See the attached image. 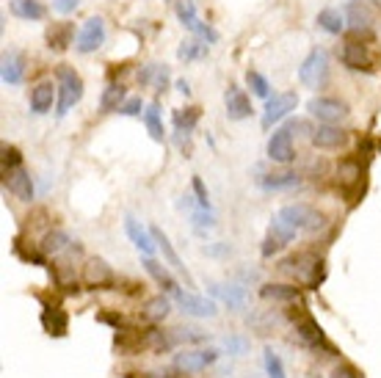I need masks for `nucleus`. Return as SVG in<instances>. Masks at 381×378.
I'll list each match as a JSON object with an SVG mask.
<instances>
[{
    "instance_id": "nucleus-22",
    "label": "nucleus",
    "mask_w": 381,
    "mask_h": 378,
    "mask_svg": "<svg viewBox=\"0 0 381 378\" xmlns=\"http://www.w3.org/2000/svg\"><path fill=\"white\" fill-rule=\"evenodd\" d=\"M42 326L50 337H64L69 331V315L64 312L61 307H44L42 312Z\"/></svg>"
},
{
    "instance_id": "nucleus-38",
    "label": "nucleus",
    "mask_w": 381,
    "mask_h": 378,
    "mask_svg": "<svg viewBox=\"0 0 381 378\" xmlns=\"http://www.w3.org/2000/svg\"><path fill=\"white\" fill-rule=\"evenodd\" d=\"M265 373H268V378H287L282 359H279L271 348H265Z\"/></svg>"
},
{
    "instance_id": "nucleus-40",
    "label": "nucleus",
    "mask_w": 381,
    "mask_h": 378,
    "mask_svg": "<svg viewBox=\"0 0 381 378\" xmlns=\"http://www.w3.org/2000/svg\"><path fill=\"white\" fill-rule=\"evenodd\" d=\"M171 343H202L205 334L199 329H171Z\"/></svg>"
},
{
    "instance_id": "nucleus-20",
    "label": "nucleus",
    "mask_w": 381,
    "mask_h": 378,
    "mask_svg": "<svg viewBox=\"0 0 381 378\" xmlns=\"http://www.w3.org/2000/svg\"><path fill=\"white\" fill-rule=\"evenodd\" d=\"M349 23H351V31L356 33V36H359V33H362L365 39L373 36V23H376V20H373V14L368 11V6H359L356 0L349 3Z\"/></svg>"
},
{
    "instance_id": "nucleus-2",
    "label": "nucleus",
    "mask_w": 381,
    "mask_h": 378,
    "mask_svg": "<svg viewBox=\"0 0 381 378\" xmlns=\"http://www.w3.org/2000/svg\"><path fill=\"white\" fill-rule=\"evenodd\" d=\"M56 78H59V116H66L72 105L80 102L83 97V80L80 75L72 69V66H59L56 69Z\"/></svg>"
},
{
    "instance_id": "nucleus-31",
    "label": "nucleus",
    "mask_w": 381,
    "mask_h": 378,
    "mask_svg": "<svg viewBox=\"0 0 381 378\" xmlns=\"http://www.w3.org/2000/svg\"><path fill=\"white\" fill-rule=\"evenodd\" d=\"M11 11L20 20H44L47 8L39 0H11Z\"/></svg>"
},
{
    "instance_id": "nucleus-37",
    "label": "nucleus",
    "mask_w": 381,
    "mask_h": 378,
    "mask_svg": "<svg viewBox=\"0 0 381 378\" xmlns=\"http://www.w3.org/2000/svg\"><path fill=\"white\" fill-rule=\"evenodd\" d=\"M169 312H171V304H169V298H163V295L150 298V301H147V310H144V315L150 317V320H163Z\"/></svg>"
},
{
    "instance_id": "nucleus-30",
    "label": "nucleus",
    "mask_w": 381,
    "mask_h": 378,
    "mask_svg": "<svg viewBox=\"0 0 381 378\" xmlns=\"http://www.w3.org/2000/svg\"><path fill=\"white\" fill-rule=\"evenodd\" d=\"M138 83H144V86H155V89H166V83H169V69L166 66H160V63H147L141 72H138Z\"/></svg>"
},
{
    "instance_id": "nucleus-49",
    "label": "nucleus",
    "mask_w": 381,
    "mask_h": 378,
    "mask_svg": "<svg viewBox=\"0 0 381 378\" xmlns=\"http://www.w3.org/2000/svg\"><path fill=\"white\" fill-rule=\"evenodd\" d=\"M177 92H183V94L188 97L190 94V86L186 83V80H177Z\"/></svg>"
},
{
    "instance_id": "nucleus-29",
    "label": "nucleus",
    "mask_w": 381,
    "mask_h": 378,
    "mask_svg": "<svg viewBox=\"0 0 381 378\" xmlns=\"http://www.w3.org/2000/svg\"><path fill=\"white\" fill-rule=\"evenodd\" d=\"M301 180H298V174H293V171H279V174H262V180H260V185L265 190H290L296 188Z\"/></svg>"
},
{
    "instance_id": "nucleus-15",
    "label": "nucleus",
    "mask_w": 381,
    "mask_h": 378,
    "mask_svg": "<svg viewBox=\"0 0 381 378\" xmlns=\"http://www.w3.org/2000/svg\"><path fill=\"white\" fill-rule=\"evenodd\" d=\"M174 301H177V307H180L183 312H188V315L193 317H213L219 312L213 301L199 298V295H193V293H183V290L174 293Z\"/></svg>"
},
{
    "instance_id": "nucleus-3",
    "label": "nucleus",
    "mask_w": 381,
    "mask_h": 378,
    "mask_svg": "<svg viewBox=\"0 0 381 378\" xmlns=\"http://www.w3.org/2000/svg\"><path fill=\"white\" fill-rule=\"evenodd\" d=\"M326 75H329V59H326L323 50H313L304 59V63L298 66V80L304 86H310V89H318L326 80Z\"/></svg>"
},
{
    "instance_id": "nucleus-34",
    "label": "nucleus",
    "mask_w": 381,
    "mask_h": 378,
    "mask_svg": "<svg viewBox=\"0 0 381 378\" xmlns=\"http://www.w3.org/2000/svg\"><path fill=\"white\" fill-rule=\"evenodd\" d=\"M207 56V42H199V39H188L180 44L177 50V59L180 61H196V59H205Z\"/></svg>"
},
{
    "instance_id": "nucleus-28",
    "label": "nucleus",
    "mask_w": 381,
    "mask_h": 378,
    "mask_svg": "<svg viewBox=\"0 0 381 378\" xmlns=\"http://www.w3.org/2000/svg\"><path fill=\"white\" fill-rule=\"evenodd\" d=\"M144 268H147V274H150V276H152V279H155V282H158L166 293H171V295H174V293L180 290V287H177V282H174V276H171V274H169V271H166L160 262H155L152 257H147V260H144Z\"/></svg>"
},
{
    "instance_id": "nucleus-45",
    "label": "nucleus",
    "mask_w": 381,
    "mask_h": 378,
    "mask_svg": "<svg viewBox=\"0 0 381 378\" xmlns=\"http://www.w3.org/2000/svg\"><path fill=\"white\" fill-rule=\"evenodd\" d=\"M332 378H365V373H362V370H356L353 365L346 362V365H340V367H334V370H332Z\"/></svg>"
},
{
    "instance_id": "nucleus-6",
    "label": "nucleus",
    "mask_w": 381,
    "mask_h": 378,
    "mask_svg": "<svg viewBox=\"0 0 381 378\" xmlns=\"http://www.w3.org/2000/svg\"><path fill=\"white\" fill-rule=\"evenodd\" d=\"M307 111L320 119L323 125H332V122H340L346 114H349V108L340 102V99H332V97H313L310 102H307Z\"/></svg>"
},
{
    "instance_id": "nucleus-14",
    "label": "nucleus",
    "mask_w": 381,
    "mask_h": 378,
    "mask_svg": "<svg viewBox=\"0 0 381 378\" xmlns=\"http://www.w3.org/2000/svg\"><path fill=\"white\" fill-rule=\"evenodd\" d=\"M102 42H105V23H102L99 17H92V20L83 23L75 47H78V53H95Z\"/></svg>"
},
{
    "instance_id": "nucleus-1",
    "label": "nucleus",
    "mask_w": 381,
    "mask_h": 378,
    "mask_svg": "<svg viewBox=\"0 0 381 378\" xmlns=\"http://www.w3.org/2000/svg\"><path fill=\"white\" fill-rule=\"evenodd\" d=\"M279 268H282L285 274H293L298 282L315 287V290H318V284H320V279H323L320 260L310 252H301V254H296V257H287V260H282V265H279Z\"/></svg>"
},
{
    "instance_id": "nucleus-26",
    "label": "nucleus",
    "mask_w": 381,
    "mask_h": 378,
    "mask_svg": "<svg viewBox=\"0 0 381 378\" xmlns=\"http://www.w3.org/2000/svg\"><path fill=\"white\" fill-rule=\"evenodd\" d=\"M260 295L268 298V301H298L301 290L296 284H262Z\"/></svg>"
},
{
    "instance_id": "nucleus-43",
    "label": "nucleus",
    "mask_w": 381,
    "mask_h": 378,
    "mask_svg": "<svg viewBox=\"0 0 381 378\" xmlns=\"http://www.w3.org/2000/svg\"><path fill=\"white\" fill-rule=\"evenodd\" d=\"M14 166H23V155L17 147H3V169H14Z\"/></svg>"
},
{
    "instance_id": "nucleus-19",
    "label": "nucleus",
    "mask_w": 381,
    "mask_h": 378,
    "mask_svg": "<svg viewBox=\"0 0 381 378\" xmlns=\"http://www.w3.org/2000/svg\"><path fill=\"white\" fill-rule=\"evenodd\" d=\"M125 232L138 252L144 254V257H152V252H155V238H152V232H147L138 221L130 219V216H127V221H125Z\"/></svg>"
},
{
    "instance_id": "nucleus-51",
    "label": "nucleus",
    "mask_w": 381,
    "mask_h": 378,
    "mask_svg": "<svg viewBox=\"0 0 381 378\" xmlns=\"http://www.w3.org/2000/svg\"><path fill=\"white\" fill-rule=\"evenodd\" d=\"M376 3H379V6H381V0H376Z\"/></svg>"
},
{
    "instance_id": "nucleus-23",
    "label": "nucleus",
    "mask_w": 381,
    "mask_h": 378,
    "mask_svg": "<svg viewBox=\"0 0 381 378\" xmlns=\"http://www.w3.org/2000/svg\"><path fill=\"white\" fill-rule=\"evenodd\" d=\"M3 83L6 86H17V83H23V75H25V59L20 56V53H14V50H8V53H3Z\"/></svg>"
},
{
    "instance_id": "nucleus-41",
    "label": "nucleus",
    "mask_w": 381,
    "mask_h": 378,
    "mask_svg": "<svg viewBox=\"0 0 381 378\" xmlns=\"http://www.w3.org/2000/svg\"><path fill=\"white\" fill-rule=\"evenodd\" d=\"M213 293H216V295H222L229 307H241V304H243V290H241V287H235V284H232V287H216Z\"/></svg>"
},
{
    "instance_id": "nucleus-8",
    "label": "nucleus",
    "mask_w": 381,
    "mask_h": 378,
    "mask_svg": "<svg viewBox=\"0 0 381 378\" xmlns=\"http://www.w3.org/2000/svg\"><path fill=\"white\" fill-rule=\"evenodd\" d=\"M296 334H298V340L304 346L313 348V350H332V346H329V340H326V334H323V329H320V323L315 317H298L296 320Z\"/></svg>"
},
{
    "instance_id": "nucleus-13",
    "label": "nucleus",
    "mask_w": 381,
    "mask_h": 378,
    "mask_svg": "<svg viewBox=\"0 0 381 378\" xmlns=\"http://www.w3.org/2000/svg\"><path fill=\"white\" fill-rule=\"evenodd\" d=\"M293 238H296V229L277 216L274 224H271V229H268L265 243H262V257H271V254H277L279 249H285L287 243H293Z\"/></svg>"
},
{
    "instance_id": "nucleus-42",
    "label": "nucleus",
    "mask_w": 381,
    "mask_h": 378,
    "mask_svg": "<svg viewBox=\"0 0 381 378\" xmlns=\"http://www.w3.org/2000/svg\"><path fill=\"white\" fill-rule=\"evenodd\" d=\"M190 224L202 232V229H210V226H216V219H213V213L210 210H205V207H199V210H193L190 213Z\"/></svg>"
},
{
    "instance_id": "nucleus-18",
    "label": "nucleus",
    "mask_w": 381,
    "mask_h": 378,
    "mask_svg": "<svg viewBox=\"0 0 381 378\" xmlns=\"http://www.w3.org/2000/svg\"><path fill=\"white\" fill-rule=\"evenodd\" d=\"M224 102H226V116H229V119L241 122V119L252 116V102H249V97L243 94L238 86H229V89H226Z\"/></svg>"
},
{
    "instance_id": "nucleus-10",
    "label": "nucleus",
    "mask_w": 381,
    "mask_h": 378,
    "mask_svg": "<svg viewBox=\"0 0 381 378\" xmlns=\"http://www.w3.org/2000/svg\"><path fill=\"white\" fill-rule=\"evenodd\" d=\"M298 105V97L293 92H285V94H274L268 99L265 111H262V127H274L277 122H282L290 111H296Z\"/></svg>"
},
{
    "instance_id": "nucleus-11",
    "label": "nucleus",
    "mask_w": 381,
    "mask_h": 378,
    "mask_svg": "<svg viewBox=\"0 0 381 378\" xmlns=\"http://www.w3.org/2000/svg\"><path fill=\"white\" fill-rule=\"evenodd\" d=\"M83 282H86V287L105 290V287H111V284L116 282V276H114V271H111V265H108L105 260L92 257V260H86V265H83Z\"/></svg>"
},
{
    "instance_id": "nucleus-25",
    "label": "nucleus",
    "mask_w": 381,
    "mask_h": 378,
    "mask_svg": "<svg viewBox=\"0 0 381 378\" xmlns=\"http://www.w3.org/2000/svg\"><path fill=\"white\" fill-rule=\"evenodd\" d=\"M75 249V243L69 240V235L61 232V229H56V232H47L44 238H42V252L50 254V257H59L64 252H72Z\"/></svg>"
},
{
    "instance_id": "nucleus-36",
    "label": "nucleus",
    "mask_w": 381,
    "mask_h": 378,
    "mask_svg": "<svg viewBox=\"0 0 381 378\" xmlns=\"http://www.w3.org/2000/svg\"><path fill=\"white\" fill-rule=\"evenodd\" d=\"M199 122V108H180V111H174V127H177V133H186L188 135L190 130L196 127Z\"/></svg>"
},
{
    "instance_id": "nucleus-50",
    "label": "nucleus",
    "mask_w": 381,
    "mask_h": 378,
    "mask_svg": "<svg viewBox=\"0 0 381 378\" xmlns=\"http://www.w3.org/2000/svg\"><path fill=\"white\" fill-rule=\"evenodd\" d=\"M166 378H183V376H166Z\"/></svg>"
},
{
    "instance_id": "nucleus-7",
    "label": "nucleus",
    "mask_w": 381,
    "mask_h": 378,
    "mask_svg": "<svg viewBox=\"0 0 381 378\" xmlns=\"http://www.w3.org/2000/svg\"><path fill=\"white\" fill-rule=\"evenodd\" d=\"M340 59H343V63H346L349 69H353V72H373V56H370L368 44L359 42V39H351V42L343 44Z\"/></svg>"
},
{
    "instance_id": "nucleus-48",
    "label": "nucleus",
    "mask_w": 381,
    "mask_h": 378,
    "mask_svg": "<svg viewBox=\"0 0 381 378\" xmlns=\"http://www.w3.org/2000/svg\"><path fill=\"white\" fill-rule=\"evenodd\" d=\"M78 3H80V0H53V8L61 11V14H69V11L78 8Z\"/></svg>"
},
{
    "instance_id": "nucleus-24",
    "label": "nucleus",
    "mask_w": 381,
    "mask_h": 378,
    "mask_svg": "<svg viewBox=\"0 0 381 378\" xmlns=\"http://www.w3.org/2000/svg\"><path fill=\"white\" fill-rule=\"evenodd\" d=\"M72 36H75V25L72 23H53L50 28H47V44H50V50H66L69 44H72Z\"/></svg>"
},
{
    "instance_id": "nucleus-33",
    "label": "nucleus",
    "mask_w": 381,
    "mask_h": 378,
    "mask_svg": "<svg viewBox=\"0 0 381 378\" xmlns=\"http://www.w3.org/2000/svg\"><path fill=\"white\" fill-rule=\"evenodd\" d=\"M318 25H320L326 33H343L346 31V20H343V14H340V11H334V8H323V11L318 14Z\"/></svg>"
},
{
    "instance_id": "nucleus-46",
    "label": "nucleus",
    "mask_w": 381,
    "mask_h": 378,
    "mask_svg": "<svg viewBox=\"0 0 381 378\" xmlns=\"http://www.w3.org/2000/svg\"><path fill=\"white\" fill-rule=\"evenodd\" d=\"M224 346H226L229 353H235V356H241V353H246V350H249V343H246V340H241V337H226V340H224Z\"/></svg>"
},
{
    "instance_id": "nucleus-16",
    "label": "nucleus",
    "mask_w": 381,
    "mask_h": 378,
    "mask_svg": "<svg viewBox=\"0 0 381 378\" xmlns=\"http://www.w3.org/2000/svg\"><path fill=\"white\" fill-rule=\"evenodd\" d=\"M268 158L277 160V163H290L296 160V150H293V138H290V130H274V135L268 138Z\"/></svg>"
},
{
    "instance_id": "nucleus-17",
    "label": "nucleus",
    "mask_w": 381,
    "mask_h": 378,
    "mask_svg": "<svg viewBox=\"0 0 381 378\" xmlns=\"http://www.w3.org/2000/svg\"><path fill=\"white\" fill-rule=\"evenodd\" d=\"M346 141H349V133L334 125H320L318 130H313V144L318 150H340Z\"/></svg>"
},
{
    "instance_id": "nucleus-47",
    "label": "nucleus",
    "mask_w": 381,
    "mask_h": 378,
    "mask_svg": "<svg viewBox=\"0 0 381 378\" xmlns=\"http://www.w3.org/2000/svg\"><path fill=\"white\" fill-rule=\"evenodd\" d=\"M141 108H144V105H141V99H138V97H130V99L122 102L119 114H125V116H138V114H141Z\"/></svg>"
},
{
    "instance_id": "nucleus-27",
    "label": "nucleus",
    "mask_w": 381,
    "mask_h": 378,
    "mask_svg": "<svg viewBox=\"0 0 381 378\" xmlns=\"http://www.w3.org/2000/svg\"><path fill=\"white\" fill-rule=\"evenodd\" d=\"M53 94H56V86L50 80L39 83L36 89L31 92V111L33 114H47L50 105H53Z\"/></svg>"
},
{
    "instance_id": "nucleus-21",
    "label": "nucleus",
    "mask_w": 381,
    "mask_h": 378,
    "mask_svg": "<svg viewBox=\"0 0 381 378\" xmlns=\"http://www.w3.org/2000/svg\"><path fill=\"white\" fill-rule=\"evenodd\" d=\"M152 232V238H155V243H158V249L163 252V257H166V262L174 268V271H180L183 276H186V282H188V287H193V279H190V274H188V268L183 265V260L177 257V252H174V246L169 243V238H166V232L163 229H158V226H152L150 229Z\"/></svg>"
},
{
    "instance_id": "nucleus-32",
    "label": "nucleus",
    "mask_w": 381,
    "mask_h": 378,
    "mask_svg": "<svg viewBox=\"0 0 381 378\" xmlns=\"http://www.w3.org/2000/svg\"><path fill=\"white\" fill-rule=\"evenodd\" d=\"M122 102H125V86H122V83H111V86L102 92L99 108H102V114H111V111H119Z\"/></svg>"
},
{
    "instance_id": "nucleus-12",
    "label": "nucleus",
    "mask_w": 381,
    "mask_h": 378,
    "mask_svg": "<svg viewBox=\"0 0 381 378\" xmlns=\"http://www.w3.org/2000/svg\"><path fill=\"white\" fill-rule=\"evenodd\" d=\"M3 183H6L8 193H14L20 202H31V199H33L31 174H28L23 166H14V169H3Z\"/></svg>"
},
{
    "instance_id": "nucleus-4",
    "label": "nucleus",
    "mask_w": 381,
    "mask_h": 378,
    "mask_svg": "<svg viewBox=\"0 0 381 378\" xmlns=\"http://www.w3.org/2000/svg\"><path fill=\"white\" fill-rule=\"evenodd\" d=\"M279 219L290 224L293 229H310V232L323 224V216L315 213L310 205H287V207L279 210Z\"/></svg>"
},
{
    "instance_id": "nucleus-5",
    "label": "nucleus",
    "mask_w": 381,
    "mask_h": 378,
    "mask_svg": "<svg viewBox=\"0 0 381 378\" xmlns=\"http://www.w3.org/2000/svg\"><path fill=\"white\" fill-rule=\"evenodd\" d=\"M219 359V350H205V348H199V350H180L177 356H174V367L177 370H183V373H202V370H207L213 362Z\"/></svg>"
},
{
    "instance_id": "nucleus-9",
    "label": "nucleus",
    "mask_w": 381,
    "mask_h": 378,
    "mask_svg": "<svg viewBox=\"0 0 381 378\" xmlns=\"http://www.w3.org/2000/svg\"><path fill=\"white\" fill-rule=\"evenodd\" d=\"M177 17H180V23L193 31L196 36H202V42H216L219 39V33L213 31L210 25H205V23H199V17H196V6H193V0H177Z\"/></svg>"
},
{
    "instance_id": "nucleus-44",
    "label": "nucleus",
    "mask_w": 381,
    "mask_h": 378,
    "mask_svg": "<svg viewBox=\"0 0 381 378\" xmlns=\"http://www.w3.org/2000/svg\"><path fill=\"white\" fill-rule=\"evenodd\" d=\"M193 193H196V202H199V207L210 210V196H207V188H205L202 177H193Z\"/></svg>"
},
{
    "instance_id": "nucleus-35",
    "label": "nucleus",
    "mask_w": 381,
    "mask_h": 378,
    "mask_svg": "<svg viewBox=\"0 0 381 378\" xmlns=\"http://www.w3.org/2000/svg\"><path fill=\"white\" fill-rule=\"evenodd\" d=\"M144 125L150 130V135L155 141H163V122H160V105L158 102H150L147 111H144Z\"/></svg>"
},
{
    "instance_id": "nucleus-39",
    "label": "nucleus",
    "mask_w": 381,
    "mask_h": 378,
    "mask_svg": "<svg viewBox=\"0 0 381 378\" xmlns=\"http://www.w3.org/2000/svg\"><path fill=\"white\" fill-rule=\"evenodd\" d=\"M246 83H249V89H252L257 97H268L271 94V86H268V80L260 75V72H246Z\"/></svg>"
}]
</instances>
